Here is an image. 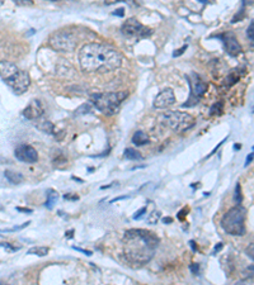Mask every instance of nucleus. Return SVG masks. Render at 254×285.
<instances>
[{
  "label": "nucleus",
  "instance_id": "nucleus-1",
  "mask_svg": "<svg viewBox=\"0 0 254 285\" xmlns=\"http://www.w3.org/2000/svg\"><path fill=\"white\" fill-rule=\"evenodd\" d=\"M79 62L84 73H107L122 65V56L108 45L89 43L79 52Z\"/></svg>",
  "mask_w": 254,
  "mask_h": 285
},
{
  "label": "nucleus",
  "instance_id": "nucleus-2",
  "mask_svg": "<svg viewBox=\"0 0 254 285\" xmlns=\"http://www.w3.org/2000/svg\"><path fill=\"white\" fill-rule=\"evenodd\" d=\"M159 238L146 230H130L125 233L124 252L128 261L144 265L153 259L158 248Z\"/></svg>",
  "mask_w": 254,
  "mask_h": 285
},
{
  "label": "nucleus",
  "instance_id": "nucleus-3",
  "mask_svg": "<svg viewBox=\"0 0 254 285\" xmlns=\"http://www.w3.org/2000/svg\"><path fill=\"white\" fill-rule=\"evenodd\" d=\"M0 78L18 95L25 93L31 85V78L28 73L20 70L17 65L7 60L0 61Z\"/></svg>",
  "mask_w": 254,
  "mask_h": 285
},
{
  "label": "nucleus",
  "instance_id": "nucleus-4",
  "mask_svg": "<svg viewBox=\"0 0 254 285\" xmlns=\"http://www.w3.org/2000/svg\"><path fill=\"white\" fill-rule=\"evenodd\" d=\"M126 98L127 91H112V93L94 94L92 97V102L104 115H114L116 114L121 103Z\"/></svg>",
  "mask_w": 254,
  "mask_h": 285
},
{
  "label": "nucleus",
  "instance_id": "nucleus-5",
  "mask_svg": "<svg viewBox=\"0 0 254 285\" xmlns=\"http://www.w3.org/2000/svg\"><path fill=\"white\" fill-rule=\"evenodd\" d=\"M221 227L229 235L243 236L245 233V209L240 205L232 208L224 214Z\"/></svg>",
  "mask_w": 254,
  "mask_h": 285
},
{
  "label": "nucleus",
  "instance_id": "nucleus-6",
  "mask_svg": "<svg viewBox=\"0 0 254 285\" xmlns=\"http://www.w3.org/2000/svg\"><path fill=\"white\" fill-rule=\"evenodd\" d=\"M160 120L166 127L178 133L186 132L194 125V118L191 114L178 112V110H171L168 113H164L160 117Z\"/></svg>",
  "mask_w": 254,
  "mask_h": 285
},
{
  "label": "nucleus",
  "instance_id": "nucleus-7",
  "mask_svg": "<svg viewBox=\"0 0 254 285\" xmlns=\"http://www.w3.org/2000/svg\"><path fill=\"white\" fill-rule=\"evenodd\" d=\"M51 47L59 52H74L76 48V37L68 30H58L48 38Z\"/></svg>",
  "mask_w": 254,
  "mask_h": 285
},
{
  "label": "nucleus",
  "instance_id": "nucleus-8",
  "mask_svg": "<svg viewBox=\"0 0 254 285\" xmlns=\"http://www.w3.org/2000/svg\"><path fill=\"white\" fill-rule=\"evenodd\" d=\"M121 32L128 38H146L153 35V30L141 24L136 18H128L122 24Z\"/></svg>",
  "mask_w": 254,
  "mask_h": 285
},
{
  "label": "nucleus",
  "instance_id": "nucleus-9",
  "mask_svg": "<svg viewBox=\"0 0 254 285\" xmlns=\"http://www.w3.org/2000/svg\"><path fill=\"white\" fill-rule=\"evenodd\" d=\"M189 85H191L192 95L191 98L187 100L184 107H192V105L196 104L199 98L206 93L207 88H209V85H207L199 75H196V74H191V75H189Z\"/></svg>",
  "mask_w": 254,
  "mask_h": 285
},
{
  "label": "nucleus",
  "instance_id": "nucleus-10",
  "mask_svg": "<svg viewBox=\"0 0 254 285\" xmlns=\"http://www.w3.org/2000/svg\"><path fill=\"white\" fill-rule=\"evenodd\" d=\"M14 156L18 160L25 164H35L38 160V153L36 148L31 145H25V143H20L15 147Z\"/></svg>",
  "mask_w": 254,
  "mask_h": 285
},
{
  "label": "nucleus",
  "instance_id": "nucleus-11",
  "mask_svg": "<svg viewBox=\"0 0 254 285\" xmlns=\"http://www.w3.org/2000/svg\"><path fill=\"white\" fill-rule=\"evenodd\" d=\"M219 38L222 40L225 48H227L228 53H229L230 56H238L242 52V46L239 45L237 37H235L233 33H224V35H220Z\"/></svg>",
  "mask_w": 254,
  "mask_h": 285
},
{
  "label": "nucleus",
  "instance_id": "nucleus-12",
  "mask_svg": "<svg viewBox=\"0 0 254 285\" xmlns=\"http://www.w3.org/2000/svg\"><path fill=\"white\" fill-rule=\"evenodd\" d=\"M176 103V95L172 89H164L163 91L158 94V97L154 99V107L158 109H165Z\"/></svg>",
  "mask_w": 254,
  "mask_h": 285
},
{
  "label": "nucleus",
  "instance_id": "nucleus-13",
  "mask_svg": "<svg viewBox=\"0 0 254 285\" xmlns=\"http://www.w3.org/2000/svg\"><path fill=\"white\" fill-rule=\"evenodd\" d=\"M43 112V105L40 100H32L28 104V107L23 110V117L28 120H37L40 118H42Z\"/></svg>",
  "mask_w": 254,
  "mask_h": 285
},
{
  "label": "nucleus",
  "instance_id": "nucleus-14",
  "mask_svg": "<svg viewBox=\"0 0 254 285\" xmlns=\"http://www.w3.org/2000/svg\"><path fill=\"white\" fill-rule=\"evenodd\" d=\"M35 125L37 127L38 131H41V132L47 133V135H56L55 125H53L50 120L41 119L40 118V119L35 120Z\"/></svg>",
  "mask_w": 254,
  "mask_h": 285
},
{
  "label": "nucleus",
  "instance_id": "nucleus-15",
  "mask_svg": "<svg viewBox=\"0 0 254 285\" xmlns=\"http://www.w3.org/2000/svg\"><path fill=\"white\" fill-rule=\"evenodd\" d=\"M4 176L10 184H20L23 180H24V178H23L22 174L15 173V171H12V170H5Z\"/></svg>",
  "mask_w": 254,
  "mask_h": 285
},
{
  "label": "nucleus",
  "instance_id": "nucleus-16",
  "mask_svg": "<svg viewBox=\"0 0 254 285\" xmlns=\"http://www.w3.org/2000/svg\"><path fill=\"white\" fill-rule=\"evenodd\" d=\"M132 142L135 143L136 146L146 145V143H149V136L146 135L145 132H143V131H137V132L132 136Z\"/></svg>",
  "mask_w": 254,
  "mask_h": 285
},
{
  "label": "nucleus",
  "instance_id": "nucleus-17",
  "mask_svg": "<svg viewBox=\"0 0 254 285\" xmlns=\"http://www.w3.org/2000/svg\"><path fill=\"white\" fill-rule=\"evenodd\" d=\"M28 255H37V256H46L48 254V248L43 247V246H36V247H32L28 250Z\"/></svg>",
  "mask_w": 254,
  "mask_h": 285
},
{
  "label": "nucleus",
  "instance_id": "nucleus-18",
  "mask_svg": "<svg viewBox=\"0 0 254 285\" xmlns=\"http://www.w3.org/2000/svg\"><path fill=\"white\" fill-rule=\"evenodd\" d=\"M125 157L128 159V160H141L143 159V156H141V153L138 152L137 150H135V148H126L125 150Z\"/></svg>",
  "mask_w": 254,
  "mask_h": 285
},
{
  "label": "nucleus",
  "instance_id": "nucleus-19",
  "mask_svg": "<svg viewBox=\"0 0 254 285\" xmlns=\"http://www.w3.org/2000/svg\"><path fill=\"white\" fill-rule=\"evenodd\" d=\"M56 200H58V193L53 192V190H50V194L47 195V200H46L45 205L48 208V209H51L52 205L56 203Z\"/></svg>",
  "mask_w": 254,
  "mask_h": 285
},
{
  "label": "nucleus",
  "instance_id": "nucleus-20",
  "mask_svg": "<svg viewBox=\"0 0 254 285\" xmlns=\"http://www.w3.org/2000/svg\"><path fill=\"white\" fill-rule=\"evenodd\" d=\"M240 79V75L237 73V71H233V73L229 74V76H228L227 79H225V84L227 85H233V84L237 83L238 80Z\"/></svg>",
  "mask_w": 254,
  "mask_h": 285
},
{
  "label": "nucleus",
  "instance_id": "nucleus-21",
  "mask_svg": "<svg viewBox=\"0 0 254 285\" xmlns=\"http://www.w3.org/2000/svg\"><path fill=\"white\" fill-rule=\"evenodd\" d=\"M89 112H91V104H89V103H86V104L80 105V107L75 110V114L81 115V114H87V113Z\"/></svg>",
  "mask_w": 254,
  "mask_h": 285
},
{
  "label": "nucleus",
  "instance_id": "nucleus-22",
  "mask_svg": "<svg viewBox=\"0 0 254 285\" xmlns=\"http://www.w3.org/2000/svg\"><path fill=\"white\" fill-rule=\"evenodd\" d=\"M210 113H211L212 115H214V114H221V113H222V102L215 103V104L211 107V109H210Z\"/></svg>",
  "mask_w": 254,
  "mask_h": 285
},
{
  "label": "nucleus",
  "instance_id": "nucleus-23",
  "mask_svg": "<svg viewBox=\"0 0 254 285\" xmlns=\"http://www.w3.org/2000/svg\"><path fill=\"white\" fill-rule=\"evenodd\" d=\"M247 36H248V40H249L250 46H254V20H252L247 29Z\"/></svg>",
  "mask_w": 254,
  "mask_h": 285
},
{
  "label": "nucleus",
  "instance_id": "nucleus-24",
  "mask_svg": "<svg viewBox=\"0 0 254 285\" xmlns=\"http://www.w3.org/2000/svg\"><path fill=\"white\" fill-rule=\"evenodd\" d=\"M159 217H160V213H159V212H153V213H151V214H149L148 222L151 223V225H155V223H158Z\"/></svg>",
  "mask_w": 254,
  "mask_h": 285
},
{
  "label": "nucleus",
  "instance_id": "nucleus-25",
  "mask_svg": "<svg viewBox=\"0 0 254 285\" xmlns=\"http://www.w3.org/2000/svg\"><path fill=\"white\" fill-rule=\"evenodd\" d=\"M235 285H254V276H250V278L243 279V280L238 281Z\"/></svg>",
  "mask_w": 254,
  "mask_h": 285
},
{
  "label": "nucleus",
  "instance_id": "nucleus-26",
  "mask_svg": "<svg viewBox=\"0 0 254 285\" xmlns=\"http://www.w3.org/2000/svg\"><path fill=\"white\" fill-rule=\"evenodd\" d=\"M235 202H237L238 204L242 202V195H240V185H239V184H238L237 189H235Z\"/></svg>",
  "mask_w": 254,
  "mask_h": 285
},
{
  "label": "nucleus",
  "instance_id": "nucleus-27",
  "mask_svg": "<svg viewBox=\"0 0 254 285\" xmlns=\"http://www.w3.org/2000/svg\"><path fill=\"white\" fill-rule=\"evenodd\" d=\"M189 269H191V271H192V274H193V275H199V273H200V265H199V264H192V265L189 266Z\"/></svg>",
  "mask_w": 254,
  "mask_h": 285
},
{
  "label": "nucleus",
  "instance_id": "nucleus-28",
  "mask_svg": "<svg viewBox=\"0 0 254 285\" xmlns=\"http://www.w3.org/2000/svg\"><path fill=\"white\" fill-rule=\"evenodd\" d=\"M146 212V208L144 207V208H141L140 210H138V212H136L135 213V215H133V218H135V219H138V218H141V215H143V213H145Z\"/></svg>",
  "mask_w": 254,
  "mask_h": 285
},
{
  "label": "nucleus",
  "instance_id": "nucleus-29",
  "mask_svg": "<svg viewBox=\"0 0 254 285\" xmlns=\"http://www.w3.org/2000/svg\"><path fill=\"white\" fill-rule=\"evenodd\" d=\"M186 50H187V46H183V47H182L181 50H177L176 52L173 53V56H174V57H177V56H181L182 53H183Z\"/></svg>",
  "mask_w": 254,
  "mask_h": 285
},
{
  "label": "nucleus",
  "instance_id": "nucleus-30",
  "mask_svg": "<svg viewBox=\"0 0 254 285\" xmlns=\"http://www.w3.org/2000/svg\"><path fill=\"white\" fill-rule=\"evenodd\" d=\"M247 254H248V255H249L250 258H252L253 260H254V245L249 246V247L247 248Z\"/></svg>",
  "mask_w": 254,
  "mask_h": 285
},
{
  "label": "nucleus",
  "instance_id": "nucleus-31",
  "mask_svg": "<svg viewBox=\"0 0 254 285\" xmlns=\"http://www.w3.org/2000/svg\"><path fill=\"white\" fill-rule=\"evenodd\" d=\"M15 4L17 5H32V2H30V3H27V2H23V0H17L15 2Z\"/></svg>",
  "mask_w": 254,
  "mask_h": 285
},
{
  "label": "nucleus",
  "instance_id": "nucleus-32",
  "mask_svg": "<svg viewBox=\"0 0 254 285\" xmlns=\"http://www.w3.org/2000/svg\"><path fill=\"white\" fill-rule=\"evenodd\" d=\"M2 246H3V247L10 248V250H12V251H17V250H18V247H10L9 243H2Z\"/></svg>",
  "mask_w": 254,
  "mask_h": 285
},
{
  "label": "nucleus",
  "instance_id": "nucleus-33",
  "mask_svg": "<svg viewBox=\"0 0 254 285\" xmlns=\"http://www.w3.org/2000/svg\"><path fill=\"white\" fill-rule=\"evenodd\" d=\"M114 14H115V15H120V17H122V15H124V9H122V8H121V9L116 10V12H115Z\"/></svg>",
  "mask_w": 254,
  "mask_h": 285
},
{
  "label": "nucleus",
  "instance_id": "nucleus-34",
  "mask_svg": "<svg viewBox=\"0 0 254 285\" xmlns=\"http://www.w3.org/2000/svg\"><path fill=\"white\" fill-rule=\"evenodd\" d=\"M17 210H19V212H27V213L32 212V209H27V208H17Z\"/></svg>",
  "mask_w": 254,
  "mask_h": 285
},
{
  "label": "nucleus",
  "instance_id": "nucleus-35",
  "mask_svg": "<svg viewBox=\"0 0 254 285\" xmlns=\"http://www.w3.org/2000/svg\"><path fill=\"white\" fill-rule=\"evenodd\" d=\"M65 199H78V195H74V197H70V195H65Z\"/></svg>",
  "mask_w": 254,
  "mask_h": 285
},
{
  "label": "nucleus",
  "instance_id": "nucleus-36",
  "mask_svg": "<svg viewBox=\"0 0 254 285\" xmlns=\"http://www.w3.org/2000/svg\"><path fill=\"white\" fill-rule=\"evenodd\" d=\"M163 222L164 223H172V218H164Z\"/></svg>",
  "mask_w": 254,
  "mask_h": 285
},
{
  "label": "nucleus",
  "instance_id": "nucleus-37",
  "mask_svg": "<svg viewBox=\"0 0 254 285\" xmlns=\"http://www.w3.org/2000/svg\"><path fill=\"white\" fill-rule=\"evenodd\" d=\"M252 159H253V153H252V155H250V156H249V157H248V159H247V165H248V164H249V163H250V161H252Z\"/></svg>",
  "mask_w": 254,
  "mask_h": 285
},
{
  "label": "nucleus",
  "instance_id": "nucleus-38",
  "mask_svg": "<svg viewBox=\"0 0 254 285\" xmlns=\"http://www.w3.org/2000/svg\"><path fill=\"white\" fill-rule=\"evenodd\" d=\"M0 285H8V284H3V283H0Z\"/></svg>",
  "mask_w": 254,
  "mask_h": 285
},
{
  "label": "nucleus",
  "instance_id": "nucleus-39",
  "mask_svg": "<svg viewBox=\"0 0 254 285\" xmlns=\"http://www.w3.org/2000/svg\"><path fill=\"white\" fill-rule=\"evenodd\" d=\"M2 4H3V3H2V2H0V5H2Z\"/></svg>",
  "mask_w": 254,
  "mask_h": 285
}]
</instances>
